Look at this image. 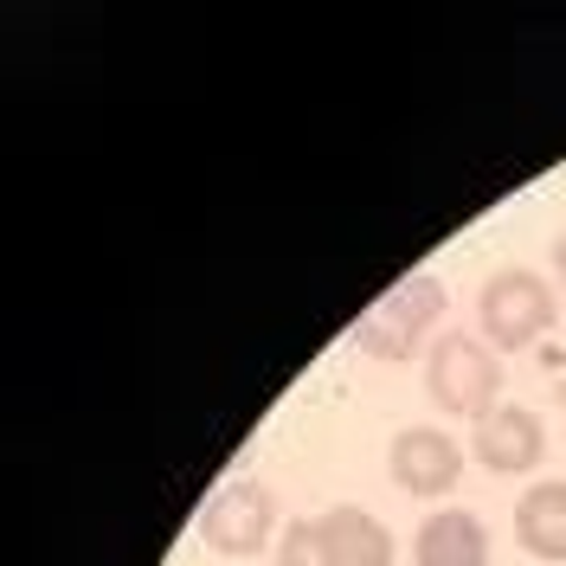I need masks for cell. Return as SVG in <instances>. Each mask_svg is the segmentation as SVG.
Instances as JSON below:
<instances>
[{
	"mask_svg": "<svg viewBox=\"0 0 566 566\" xmlns=\"http://www.w3.org/2000/svg\"><path fill=\"white\" fill-rule=\"evenodd\" d=\"M554 322H560V290L541 277V271L509 264V271H495V277L476 290V335H483L495 354L534 348Z\"/></svg>",
	"mask_w": 566,
	"mask_h": 566,
	"instance_id": "6da1fadb",
	"label": "cell"
},
{
	"mask_svg": "<svg viewBox=\"0 0 566 566\" xmlns=\"http://www.w3.org/2000/svg\"><path fill=\"white\" fill-rule=\"evenodd\" d=\"M424 392L438 412L451 419H483L502 406V354L483 342V335H438L431 354H424Z\"/></svg>",
	"mask_w": 566,
	"mask_h": 566,
	"instance_id": "7a4b0ae2",
	"label": "cell"
},
{
	"mask_svg": "<svg viewBox=\"0 0 566 566\" xmlns=\"http://www.w3.org/2000/svg\"><path fill=\"white\" fill-rule=\"evenodd\" d=\"M438 316H444V283L424 277V271L399 277L367 316L354 322V348L374 354V360H412V348L438 328Z\"/></svg>",
	"mask_w": 566,
	"mask_h": 566,
	"instance_id": "3957f363",
	"label": "cell"
},
{
	"mask_svg": "<svg viewBox=\"0 0 566 566\" xmlns=\"http://www.w3.org/2000/svg\"><path fill=\"white\" fill-rule=\"evenodd\" d=\"M271 534H277V495L264 490V483H226L200 509V541H207L212 554L245 560L258 547H271Z\"/></svg>",
	"mask_w": 566,
	"mask_h": 566,
	"instance_id": "277c9868",
	"label": "cell"
},
{
	"mask_svg": "<svg viewBox=\"0 0 566 566\" xmlns=\"http://www.w3.org/2000/svg\"><path fill=\"white\" fill-rule=\"evenodd\" d=\"M387 470L412 502H444L463 483V444L438 424H406L387 451Z\"/></svg>",
	"mask_w": 566,
	"mask_h": 566,
	"instance_id": "5b68a950",
	"label": "cell"
},
{
	"mask_svg": "<svg viewBox=\"0 0 566 566\" xmlns=\"http://www.w3.org/2000/svg\"><path fill=\"white\" fill-rule=\"evenodd\" d=\"M541 451H547V431L515 399H502L495 412H483V419L470 424V458L483 463L490 476H528L534 463H541Z\"/></svg>",
	"mask_w": 566,
	"mask_h": 566,
	"instance_id": "8992f818",
	"label": "cell"
},
{
	"mask_svg": "<svg viewBox=\"0 0 566 566\" xmlns=\"http://www.w3.org/2000/svg\"><path fill=\"white\" fill-rule=\"evenodd\" d=\"M316 566H392V534L367 509H328L316 515Z\"/></svg>",
	"mask_w": 566,
	"mask_h": 566,
	"instance_id": "52a82bcc",
	"label": "cell"
},
{
	"mask_svg": "<svg viewBox=\"0 0 566 566\" xmlns=\"http://www.w3.org/2000/svg\"><path fill=\"white\" fill-rule=\"evenodd\" d=\"M412 566H490V534L470 509H438L412 534Z\"/></svg>",
	"mask_w": 566,
	"mask_h": 566,
	"instance_id": "ba28073f",
	"label": "cell"
},
{
	"mask_svg": "<svg viewBox=\"0 0 566 566\" xmlns=\"http://www.w3.org/2000/svg\"><path fill=\"white\" fill-rule=\"evenodd\" d=\"M515 541L534 560H566V476H547L515 502Z\"/></svg>",
	"mask_w": 566,
	"mask_h": 566,
	"instance_id": "9c48e42d",
	"label": "cell"
},
{
	"mask_svg": "<svg viewBox=\"0 0 566 566\" xmlns=\"http://www.w3.org/2000/svg\"><path fill=\"white\" fill-rule=\"evenodd\" d=\"M277 566H316V522H296V528H283Z\"/></svg>",
	"mask_w": 566,
	"mask_h": 566,
	"instance_id": "30bf717a",
	"label": "cell"
},
{
	"mask_svg": "<svg viewBox=\"0 0 566 566\" xmlns=\"http://www.w3.org/2000/svg\"><path fill=\"white\" fill-rule=\"evenodd\" d=\"M554 290H560V296H566V232H560V239H554Z\"/></svg>",
	"mask_w": 566,
	"mask_h": 566,
	"instance_id": "8fae6325",
	"label": "cell"
}]
</instances>
